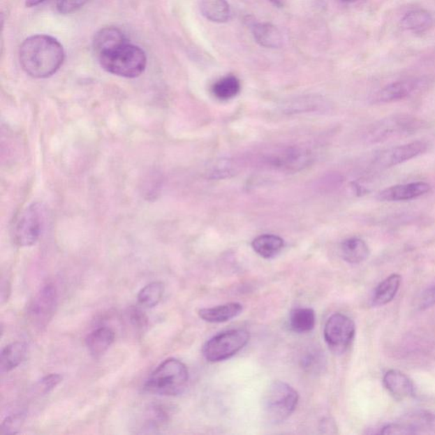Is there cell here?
I'll return each mask as SVG.
<instances>
[{
    "mask_svg": "<svg viewBox=\"0 0 435 435\" xmlns=\"http://www.w3.org/2000/svg\"><path fill=\"white\" fill-rule=\"evenodd\" d=\"M64 60V46L50 35H34L25 39L20 47V64L27 75L34 78L53 76Z\"/></svg>",
    "mask_w": 435,
    "mask_h": 435,
    "instance_id": "6da1fadb",
    "label": "cell"
},
{
    "mask_svg": "<svg viewBox=\"0 0 435 435\" xmlns=\"http://www.w3.org/2000/svg\"><path fill=\"white\" fill-rule=\"evenodd\" d=\"M108 73L121 78H135L145 72L147 57L140 47L128 41L113 47L96 57Z\"/></svg>",
    "mask_w": 435,
    "mask_h": 435,
    "instance_id": "7a4b0ae2",
    "label": "cell"
},
{
    "mask_svg": "<svg viewBox=\"0 0 435 435\" xmlns=\"http://www.w3.org/2000/svg\"><path fill=\"white\" fill-rule=\"evenodd\" d=\"M189 372L185 364L175 358H168L149 376L144 388L149 393L175 397L185 390Z\"/></svg>",
    "mask_w": 435,
    "mask_h": 435,
    "instance_id": "3957f363",
    "label": "cell"
},
{
    "mask_svg": "<svg viewBox=\"0 0 435 435\" xmlns=\"http://www.w3.org/2000/svg\"><path fill=\"white\" fill-rule=\"evenodd\" d=\"M299 402V394L284 382L270 384L263 398V411L270 423L283 422L291 416Z\"/></svg>",
    "mask_w": 435,
    "mask_h": 435,
    "instance_id": "277c9868",
    "label": "cell"
},
{
    "mask_svg": "<svg viewBox=\"0 0 435 435\" xmlns=\"http://www.w3.org/2000/svg\"><path fill=\"white\" fill-rule=\"evenodd\" d=\"M426 126L422 119L407 115H397L380 119L371 125L365 133L368 143H382L414 134Z\"/></svg>",
    "mask_w": 435,
    "mask_h": 435,
    "instance_id": "5b68a950",
    "label": "cell"
},
{
    "mask_svg": "<svg viewBox=\"0 0 435 435\" xmlns=\"http://www.w3.org/2000/svg\"><path fill=\"white\" fill-rule=\"evenodd\" d=\"M249 341V332L244 329H233L215 335L203 347V355L210 362H222L233 357Z\"/></svg>",
    "mask_w": 435,
    "mask_h": 435,
    "instance_id": "8992f818",
    "label": "cell"
},
{
    "mask_svg": "<svg viewBox=\"0 0 435 435\" xmlns=\"http://www.w3.org/2000/svg\"><path fill=\"white\" fill-rule=\"evenodd\" d=\"M58 293L56 286L47 282L38 290L27 309V317L32 326L42 331L48 326L56 313Z\"/></svg>",
    "mask_w": 435,
    "mask_h": 435,
    "instance_id": "52a82bcc",
    "label": "cell"
},
{
    "mask_svg": "<svg viewBox=\"0 0 435 435\" xmlns=\"http://www.w3.org/2000/svg\"><path fill=\"white\" fill-rule=\"evenodd\" d=\"M45 207L34 203L23 212L14 226L13 237L20 246H31L36 244L45 225Z\"/></svg>",
    "mask_w": 435,
    "mask_h": 435,
    "instance_id": "ba28073f",
    "label": "cell"
},
{
    "mask_svg": "<svg viewBox=\"0 0 435 435\" xmlns=\"http://www.w3.org/2000/svg\"><path fill=\"white\" fill-rule=\"evenodd\" d=\"M355 334L354 321L343 314H334L325 325V341L335 354H343L346 352L351 346Z\"/></svg>",
    "mask_w": 435,
    "mask_h": 435,
    "instance_id": "9c48e42d",
    "label": "cell"
},
{
    "mask_svg": "<svg viewBox=\"0 0 435 435\" xmlns=\"http://www.w3.org/2000/svg\"><path fill=\"white\" fill-rule=\"evenodd\" d=\"M427 149H428V145L419 140L386 149V150L379 152L375 156L374 164L381 168L397 166L425 154Z\"/></svg>",
    "mask_w": 435,
    "mask_h": 435,
    "instance_id": "30bf717a",
    "label": "cell"
},
{
    "mask_svg": "<svg viewBox=\"0 0 435 435\" xmlns=\"http://www.w3.org/2000/svg\"><path fill=\"white\" fill-rule=\"evenodd\" d=\"M422 84V81L418 78H409V80L394 82L378 90L372 96L371 103L374 104L390 103L405 99L416 91Z\"/></svg>",
    "mask_w": 435,
    "mask_h": 435,
    "instance_id": "8fae6325",
    "label": "cell"
},
{
    "mask_svg": "<svg viewBox=\"0 0 435 435\" xmlns=\"http://www.w3.org/2000/svg\"><path fill=\"white\" fill-rule=\"evenodd\" d=\"M431 187L428 183L413 182L386 188L380 192L377 198L381 202H401L416 199L428 193Z\"/></svg>",
    "mask_w": 435,
    "mask_h": 435,
    "instance_id": "7c38bea8",
    "label": "cell"
},
{
    "mask_svg": "<svg viewBox=\"0 0 435 435\" xmlns=\"http://www.w3.org/2000/svg\"><path fill=\"white\" fill-rule=\"evenodd\" d=\"M383 384L388 391L398 401L413 397L415 387L413 381L401 371L390 370L383 377Z\"/></svg>",
    "mask_w": 435,
    "mask_h": 435,
    "instance_id": "4fadbf2b",
    "label": "cell"
},
{
    "mask_svg": "<svg viewBox=\"0 0 435 435\" xmlns=\"http://www.w3.org/2000/svg\"><path fill=\"white\" fill-rule=\"evenodd\" d=\"M433 420L432 415L429 413H415L404 418L401 422L384 427L381 433L383 434H416L418 430L429 425Z\"/></svg>",
    "mask_w": 435,
    "mask_h": 435,
    "instance_id": "5bb4252c",
    "label": "cell"
},
{
    "mask_svg": "<svg viewBox=\"0 0 435 435\" xmlns=\"http://www.w3.org/2000/svg\"><path fill=\"white\" fill-rule=\"evenodd\" d=\"M115 332L109 327H99L90 332L85 339L90 355L97 358L105 354L115 343Z\"/></svg>",
    "mask_w": 435,
    "mask_h": 435,
    "instance_id": "9a60e30c",
    "label": "cell"
},
{
    "mask_svg": "<svg viewBox=\"0 0 435 435\" xmlns=\"http://www.w3.org/2000/svg\"><path fill=\"white\" fill-rule=\"evenodd\" d=\"M126 41H128V38L120 29L115 27H104L98 31L93 38V50L97 57Z\"/></svg>",
    "mask_w": 435,
    "mask_h": 435,
    "instance_id": "2e32d148",
    "label": "cell"
},
{
    "mask_svg": "<svg viewBox=\"0 0 435 435\" xmlns=\"http://www.w3.org/2000/svg\"><path fill=\"white\" fill-rule=\"evenodd\" d=\"M311 159V154L304 149L289 148L273 156L272 161L278 168L295 171L307 166Z\"/></svg>",
    "mask_w": 435,
    "mask_h": 435,
    "instance_id": "e0dca14e",
    "label": "cell"
},
{
    "mask_svg": "<svg viewBox=\"0 0 435 435\" xmlns=\"http://www.w3.org/2000/svg\"><path fill=\"white\" fill-rule=\"evenodd\" d=\"M252 33L258 45L268 49H279L282 35L277 27L269 22H257L252 25Z\"/></svg>",
    "mask_w": 435,
    "mask_h": 435,
    "instance_id": "ac0fdd59",
    "label": "cell"
},
{
    "mask_svg": "<svg viewBox=\"0 0 435 435\" xmlns=\"http://www.w3.org/2000/svg\"><path fill=\"white\" fill-rule=\"evenodd\" d=\"M242 305L238 303H229L219 307L201 309L198 315L203 320L210 323H226L236 318L242 312Z\"/></svg>",
    "mask_w": 435,
    "mask_h": 435,
    "instance_id": "d6986e66",
    "label": "cell"
},
{
    "mask_svg": "<svg viewBox=\"0 0 435 435\" xmlns=\"http://www.w3.org/2000/svg\"><path fill=\"white\" fill-rule=\"evenodd\" d=\"M27 353V346L23 342H13L8 344L3 348L0 367L2 372H10L21 365L25 360Z\"/></svg>",
    "mask_w": 435,
    "mask_h": 435,
    "instance_id": "ffe728a7",
    "label": "cell"
},
{
    "mask_svg": "<svg viewBox=\"0 0 435 435\" xmlns=\"http://www.w3.org/2000/svg\"><path fill=\"white\" fill-rule=\"evenodd\" d=\"M341 256L353 265L360 264L369 257L370 250L362 239L352 237L347 239L341 244Z\"/></svg>",
    "mask_w": 435,
    "mask_h": 435,
    "instance_id": "44dd1931",
    "label": "cell"
},
{
    "mask_svg": "<svg viewBox=\"0 0 435 435\" xmlns=\"http://www.w3.org/2000/svg\"><path fill=\"white\" fill-rule=\"evenodd\" d=\"M401 283V276L392 275L388 277L374 290L371 297V304L374 307H383V305L389 304L397 296Z\"/></svg>",
    "mask_w": 435,
    "mask_h": 435,
    "instance_id": "7402d4cb",
    "label": "cell"
},
{
    "mask_svg": "<svg viewBox=\"0 0 435 435\" xmlns=\"http://www.w3.org/2000/svg\"><path fill=\"white\" fill-rule=\"evenodd\" d=\"M283 246L284 241L276 235H262L254 239L252 242V248L256 253L265 258L276 257Z\"/></svg>",
    "mask_w": 435,
    "mask_h": 435,
    "instance_id": "603a6c76",
    "label": "cell"
},
{
    "mask_svg": "<svg viewBox=\"0 0 435 435\" xmlns=\"http://www.w3.org/2000/svg\"><path fill=\"white\" fill-rule=\"evenodd\" d=\"M201 13L207 20L216 23L226 22L230 17L226 0H202Z\"/></svg>",
    "mask_w": 435,
    "mask_h": 435,
    "instance_id": "cb8c5ba5",
    "label": "cell"
},
{
    "mask_svg": "<svg viewBox=\"0 0 435 435\" xmlns=\"http://www.w3.org/2000/svg\"><path fill=\"white\" fill-rule=\"evenodd\" d=\"M434 20L432 15L425 10L418 9L409 11L401 19L404 29L422 32L432 27Z\"/></svg>",
    "mask_w": 435,
    "mask_h": 435,
    "instance_id": "d4e9b609",
    "label": "cell"
},
{
    "mask_svg": "<svg viewBox=\"0 0 435 435\" xmlns=\"http://www.w3.org/2000/svg\"><path fill=\"white\" fill-rule=\"evenodd\" d=\"M289 325L295 332L304 333L311 331L316 325V315L312 309L297 308L290 314Z\"/></svg>",
    "mask_w": 435,
    "mask_h": 435,
    "instance_id": "484cf974",
    "label": "cell"
},
{
    "mask_svg": "<svg viewBox=\"0 0 435 435\" xmlns=\"http://www.w3.org/2000/svg\"><path fill=\"white\" fill-rule=\"evenodd\" d=\"M241 90V83L236 76L228 75L221 78L213 85L214 96L221 101L233 99Z\"/></svg>",
    "mask_w": 435,
    "mask_h": 435,
    "instance_id": "4316f807",
    "label": "cell"
},
{
    "mask_svg": "<svg viewBox=\"0 0 435 435\" xmlns=\"http://www.w3.org/2000/svg\"><path fill=\"white\" fill-rule=\"evenodd\" d=\"M164 285L162 282L154 281L144 287L138 293V301L142 307L154 308L162 300Z\"/></svg>",
    "mask_w": 435,
    "mask_h": 435,
    "instance_id": "83f0119b",
    "label": "cell"
},
{
    "mask_svg": "<svg viewBox=\"0 0 435 435\" xmlns=\"http://www.w3.org/2000/svg\"><path fill=\"white\" fill-rule=\"evenodd\" d=\"M25 420L24 413L15 414L8 417L1 425V434H17Z\"/></svg>",
    "mask_w": 435,
    "mask_h": 435,
    "instance_id": "f1b7e54d",
    "label": "cell"
},
{
    "mask_svg": "<svg viewBox=\"0 0 435 435\" xmlns=\"http://www.w3.org/2000/svg\"><path fill=\"white\" fill-rule=\"evenodd\" d=\"M62 381V376L60 374H50L43 378L37 384V390L39 394H49L59 383Z\"/></svg>",
    "mask_w": 435,
    "mask_h": 435,
    "instance_id": "f546056e",
    "label": "cell"
},
{
    "mask_svg": "<svg viewBox=\"0 0 435 435\" xmlns=\"http://www.w3.org/2000/svg\"><path fill=\"white\" fill-rule=\"evenodd\" d=\"M89 0H58L57 9L62 15L71 14L81 9Z\"/></svg>",
    "mask_w": 435,
    "mask_h": 435,
    "instance_id": "4dcf8cb0",
    "label": "cell"
},
{
    "mask_svg": "<svg viewBox=\"0 0 435 435\" xmlns=\"http://www.w3.org/2000/svg\"><path fill=\"white\" fill-rule=\"evenodd\" d=\"M128 317L133 326L140 329L147 327L148 319L141 309L135 307L131 308L129 311Z\"/></svg>",
    "mask_w": 435,
    "mask_h": 435,
    "instance_id": "1f68e13d",
    "label": "cell"
},
{
    "mask_svg": "<svg viewBox=\"0 0 435 435\" xmlns=\"http://www.w3.org/2000/svg\"><path fill=\"white\" fill-rule=\"evenodd\" d=\"M434 305H435V287L423 292L418 302V307L422 311L432 307Z\"/></svg>",
    "mask_w": 435,
    "mask_h": 435,
    "instance_id": "d6a6232c",
    "label": "cell"
},
{
    "mask_svg": "<svg viewBox=\"0 0 435 435\" xmlns=\"http://www.w3.org/2000/svg\"><path fill=\"white\" fill-rule=\"evenodd\" d=\"M45 1L46 0H26V6L29 8L37 6Z\"/></svg>",
    "mask_w": 435,
    "mask_h": 435,
    "instance_id": "836d02e7",
    "label": "cell"
},
{
    "mask_svg": "<svg viewBox=\"0 0 435 435\" xmlns=\"http://www.w3.org/2000/svg\"><path fill=\"white\" fill-rule=\"evenodd\" d=\"M270 1L272 2L274 6L277 7L281 8L283 6V0H270Z\"/></svg>",
    "mask_w": 435,
    "mask_h": 435,
    "instance_id": "e575fe53",
    "label": "cell"
},
{
    "mask_svg": "<svg viewBox=\"0 0 435 435\" xmlns=\"http://www.w3.org/2000/svg\"><path fill=\"white\" fill-rule=\"evenodd\" d=\"M344 3H355L359 1V0H342Z\"/></svg>",
    "mask_w": 435,
    "mask_h": 435,
    "instance_id": "d590c367",
    "label": "cell"
}]
</instances>
